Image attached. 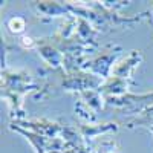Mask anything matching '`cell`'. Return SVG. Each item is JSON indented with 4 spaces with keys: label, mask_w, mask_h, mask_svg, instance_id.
<instances>
[{
    "label": "cell",
    "mask_w": 153,
    "mask_h": 153,
    "mask_svg": "<svg viewBox=\"0 0 153 153\" xmlns=\"http://www.w3.org/2000/svg\"><path fill=\"white\" fill-rule=\"evenodd\" d=\"M149 130H150V132L153 133V127H149Z\"/></svg>",
    "instance_id": "obj_12"
},
{
    "label": "cell",
    "mask_w": 153,
    "mask_h": 153,
    "mask_svg": "<svg viewBox=\"0 0 153 153\" xmlns=\"http://www.w3.org/2000/svg\"><path fill=\"white\" fill-rule=\"evenodd\" d=\"M32 78L25 71H5L2 72V97L9 100L12 106V112L20 113V117H25L22 109V97L29 91H40L42 86L31 84Z\"/></svg>",
    "instance_id": "obj_1"
},
{
    "label": "cell",
    "mask_w": 153,
    "mask_h": 153,
    "mask_svg": "<svg viewBox=\"0 0 153 153\" xmlns=\"http://www.w3.org/2000/svg\"><path fill=\"white\" fill-rule=\"evenodd\" d=\"M141 60H143L141 51H132L129 55L124 57L120 63H117L113 66L110 76H117V78H121V80H126L130 83V76H132L133 71L139 66Z\"/></svg>",
    "instance_id": "obj_4"
},
{
    "label": "cell",
    "mask_w": 153,
    "mask_h": 153,
    "mask_svg": "<svg viewBox=\"0 0 153 153\" xmlns=\"http://www.w3.org/2000/svg\"><path fill=\"white\" fill-rule=\"evenodd\" d=\"M118 130V126L115 123H106V124H97V123H92V124H80V133L89 139V138H100L103 135H107L110 132H117Z\"/></svg>",
    "instance_id": "obj_6"
},
{
    "label": "cell",
    "mask_w": 153,
    "mask_h": 153,
    "mask_svg": "<svg viewBox=\"0 0 153 153\" xmlns=\"http://www.w3.org/2000/svg\"><path fill=\"white\" fill-rule=\"evenodd\" d=\"M20 43H22V45H23L25 48H29V49H31V48H34V46L37 45V43H35V42L32 40L31 37H22V40H20Z\"/></svg>",
    "instance_id": "obj_11"
},
{
    "label": "cell",
    "mask_w": 153,
    "mask_h": 153,
    "mask_svg": "<svg viewBox=\"0 0 153 153\" xmlns=\"http://www.w3.org/2000/svg\"><path fill=\"white\" fill-rule=\"evenodd\" d=\"M129 129H133L136 126H141V127H153V106L144 109L139 112V115H136L135 118H132L129 123L126 124Z\"/></svg>",
    "instance_id": "obj_9"
},
{
    "label": "cell",
    "mask_w": 153,
    "mask_h": 153,
    "mask_svg": "<svg viewBox=\"0 0 153 153\" xmlns=\"http://www.w3.org/2000/svg\"><path fill=\"white\" fill-rule=\"evenodd\" d=\"M91 153H120V147L112 136L103 135L91 147Z\"/></svg>",
    "instance_id": "obj_8"
},
{
    "label": "cell",
    "mask_w": 153,
    "mask_h": 153,
    "mask_svg": "<svg viewBox=\"0 0 153 153\" xmlns=\"http://www.w3.org/2000/svg\"><path fill=\"white\" fill-rule=\"evenodd\" d=\"M34 6L37 8L38 12L46 14L49 17H57V16H69V5L61 3V2H35Z\"/></svg>",
    "instance_id": "obj_7"
},
{
    "label": "cell",
    "mask_w": 153,
    "mask_h": 153,
    "mask_svg": "<svg viewBox=\"0 0 153 153\" xmlns=\"http://www.w3.org/2000/svg\"><path fill=\"white\" fill-rule=\"evenodd\" d=\"M6 26L12 34H22L25 31V28H26V20L20 16H16L6 22Z\"/></svg>",
    "instance_id": "obj_10"
},
{
    "label": "cell",
    "mask_w": 153,
    "mask_h": 153,
    "mask_svg": "<svg viewBox=\"0 0 153 153\" xmlns=\"http://www.w3.org/2000/svg\"><path fill=\"white\" fill-rule=\"evenodd\" d=\"M103 83H104V78L86 71H76V72L66 74V76L63 78V87L66 91H78L80 94L86 91H100Z\"/></svg>",
    "instance_id": "obj_2"
},
{
    "label": "cell",
    "mask_w": 153,
    "mask_h": 153,
    "mask_svg": "<svg viewBox=\"0 0 153 153\" xmlns=\"http://www.w3.org/2000/svg\"><path fill=\"white\" fill-rule=\"evenodd\" d=\"M118 52H121V48L120 46H107L103 52H101L98 57H95L94 60L84 61L83 71L95 74V75L101 76V78H106L107 80L110 71L113 69L112 65H113L115 58H117Z\"/></svg>",
    "instance_id": "obj_3"
},
{
    "label": "cell",
    "mask_w": 153,
    "mask_h": 153,
    "mask_svg": "<svg viewBox=\"0 0 153 153\" xmlns=\"http://www.w3.org/2000/svg\"><path fill=\"white\" fill-rule=\"evenodd\" d=\"M38 51H40L42 57L45 58V61L49 66H52L54 69H60L63 66V61H65V55H61V52L49 42L43 40L38 43Z\"/></svg>",
    "instance_id": "obj_5"
}]
</instances>
